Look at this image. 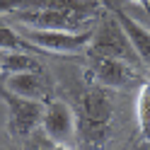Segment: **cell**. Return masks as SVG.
I'll return each instance as SVG.
<instances>
[{
  "label": "cell",
  "instance_id": "1",
  "mask_svg": "<svg viewBox=\"0 0 150 150\" xmlns=\"http://www.w3.org/2000/svg\"><path fill=\"white\" fill-rule=\"evenodd\" d=\"M116 102L114 92L104 85H92L80 95V107L75 114V131L87 148H102L111 133Z\"/></svg>",
  "mask_w": 150,
  "mask_h": 150
},
{
  "label": "cell",
  "instance_id": "2",
  "mask_svg": "<svg viewBox=\"0 0 150 150\" xmlns=\"http://www.w3.org/2000/svg\"><path fill=\"white\" fill-rule=\"evenodd\" d=\"M87 53L90 56H99V58H116V61H126L136 68L143 65L140 58L136 56L133 46H131L128 36L124 32L121 22L116 20V15L104 17L95 29H92V39L87 44Z\"/></svg>",
  "mask_w": 150,
  "mask_h": 150
},
{
  "label": "cell",
  "instance_id": "3",
  "mask_svg": "<svg viewBox=\"0 0 150 150\" xmlns=\"http://www.w3.org/2000/svg\"><path fill=\"white\" fill-rule=\"evenodd\" d=\"M17 34L24 41H29L36 49L51 51V53H82L87 51V44L92 39V27L85 32H61V29H34L12 22Z\"/></svg>",
  "mask_w": 150,
  "mask_h": 150
},
{
  "label": "cell",
  "instance_id": "4",
  "mask_svg": "<svg viewBox=\"0 0 150 150\" xmlns=\"http://www.w3.org/2000/svg\"><path fill=\"white\" fill-rule=\"evenodd\" d=\"M0 97L7 107V133L12 138H29L34 131L41 128L44 119V102L24 99L0 87Z\"/></svg>",
  "mask_w": 150,
  "mask_h": 150
},
{
  "label": "cell",
  "instance_id": "5",
  "mask_svg": "<svg viewBox=\"0 0 150 150\" xmlns=\"http://www.w3.org/2000/svg\"><path fill=\"white\" fill-rule=\"evenodd\" d=\"M41 131L53 143H65L75 133V111H73V107L61 102V99H49L44 104Z\"/></svg>",
  "mask_w": 150,
  "mask_h": 150
},
{
  "label": "cell",
  "instance_id": "6",
  "mask_svg": "<svg viewBox=\"0 0 150 150\" xmlns=\"http://www.w3.org/2000/svg\"><path fill=\"white\" fill-rule=\"evenodd\" d=\"M90 73L97 80V85H104L109 90L126 87L131 80H136V68L126 61L116 58H99V56H90Z\"/></svg>",
  "mask_w": 150,
  "mask_h": 150
},
{
  "label": "cell",
  "instance_id": "7",
  "mask_svg": "<svg viewBox=\"0 0 150 150\" xmlns=\"http://www.w3.org/2000/svg\"><path fill=\"white\" fill-rule=\"evenodd\" d=\"M3 90L12 92V95H17V97H24V99L44 102V104L49 102V95H51V87H49V82H46V78L41 75V70L5 75Z\"/></svg>",
  "mask_w": 150,
  "mask_h": 150
},
{
  "label": "cell",
  "instance_id": "8",
  "mask_svg": "<svg viewBox=\"0 0 150 150\" xmlns=\"http://www.w3.org/2000/svg\"><path fill=\"white\" fill-rule=\"evenodd\" d=\"M116 20L121 22V27H124V32L128 36L131 46H133L136 56L140 58V63L145 65V68H150V29L148 27H143L140 22H136L131 15L121 12V10H114Z\"/></svg>",
  "mask_w": 150,
  "mask_h": 150
},
{
  "label": "cell",
  "instance_id": "9",
  "mask_svg": "<svg viewBox=\"0 0 150 150\" xmlns=\"http://www.w3.org/2000/svg\"><path fill=\"white\" fill-rule=\"evenodd\" d=\"M29 70H41L39 61L24 51L5 53L0 58V75H12V73H29Z\"/></svg>",
  "mask_w": 150,
  "mask_h": 150
},
{
  "label": "cell",
  "instance_id": "10",
  "mask_svg": "<svg viewBox=\"0 0 150 150\" xmlns=\"http://www.w3.org/2000/svg\"><path fill=\"white\" fill-rule=\"evenodd\" d=\"M0 51H3V53L24 51V39L17 34V29L10 22L3 20V17H0Z\"/></svg>",
  "mask_w": 150,
  "mask_h": 150
},
{
  "label": "cell",
  "instance_id": "11",
  "mask_svg": "<svg viewBox=\"0 0 150 150\" xmlns=\"http://www.w3.org/2000/svg\"><path fill=\"white\" fill-rule=\"evenodd\" d=\"M136 111H138V128L145 138L150 136V87L148 82L140 87V95L136 102Z\"/></svg>",
  "mask_w": 150,
  "mask_h": 150
},
{
  "label": "cell",
  "instance_id": "12",
  "mask_svg": "<svg viewBox=\"0 0 150 150\" xmlns=\"http://www.w3.org/2000/svg\"><path fill=\"white\" fill-rule=\"evenodd\" d=\"M27 150H53V140L44 131H34L27 140Z\"/></svg>",
  "mask_w": 150,
  "mask_h": 150
},
{
  "label": "cell",
  "instance_id": "13",
  "mask_svg": "<svg viewBox=\"0 0 150 150\" xmlns=\"http://www.w3.org/2000/svg\"><path fill=\"white\" fill-rule=\"evenodd\" d=\"M53 150H70L65 143H53Z\"/></svg>",
  "mask_w": 150,
  "mask_h": 150
},
{
  "label": "cell",
  "instance_id": "14",
  "mask_svg": "<svg viewBox=\"0 0 150 150\" xmlns=\"http://www.w3.org/2000/svg\"><path fill=\"white\" fill-rule=\"evenodd\" d=\"M131 3H136V5H148L150 0H131Z\"/></svg>",
  "mask_w": 150,
  "mask_h": 150
},
{
  "label": "cell",
  "instance_id": "15",
  "mask_svg": "<svg viewBox=\"0 0 150 150\" xmlns=\"http://www.w3.org/2000/svg\"><path fill=\"white\" fill-rule=\"evenodd\" d=\"M148 7H150V3H148Z\"/></svg>",
  "mask_w": 150,
  "mask_h": 150
},
{
  "label": "cell",
  "instance_id": "16",
  "mask_svg": "<svg viewBox=\"0 0 150 150\" xmlns=\"http://www.w3.org/2000/svg\"><path fill=\"white\" fill-rule=\"evenodd\" d=\"M0 58H3V56H0Z\"/></svg>",
  "mask_w": 150,
  "mask_h": 150
}]
</instances>
